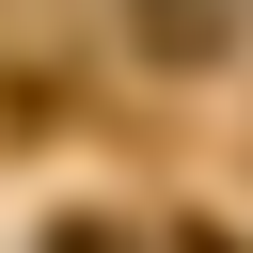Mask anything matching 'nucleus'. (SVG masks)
Wrapping results in <instances>:
<instances>
[{"instance_id": "obj_3", "label": "nucleus", "mask_w": 253, "mask_h": 253, "mask_svg": "<svg viewBox=\"0 0 253 253\" xmlns=\"http://www.w3.org/2000/svg\"><path fill=\"white\" fill-rule=\"evenodd\" d=\"M174 253H237V237H221V221H206V237H174Z\"/></svg>"}, {"instance_id": "obj_2", "label": "nucleus", "mask_w": 253, "mask_h": 253, "mask_svg": "<svg viewBox=\"0 0 253 253\" xmlns=\"http://www.w3.org/2000/svg\"><path fill=\"white\" fill-rule=\"evenodd\" d=\"M32 253H142V237H126V221H95V206H79V221H47V237H32Z\"/></svg>"}, {"instance_id": "obj_1", "label": "nucleus", "mask_w": 253, "mask_h": 253, "mask_svg": "<svg viewBox=\"0 0 253 253\" xmlns=\"http://www.w3.org/2000/svg\"><path fill=\"white\" fill-rule=\"evenodd\" d=\"M126 32H142L158 63H221V47H237V0H126Z\"/></svg>"}]
</instances>
